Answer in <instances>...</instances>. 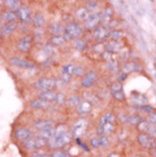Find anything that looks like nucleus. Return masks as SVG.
I'll return each instance as SVG.
<instances>
[{"label": "nucleus", "instance_id": "1", "mask_svg": "<svg viewBox=\"0 0 156 157\" xmlns=\"http://www.w3.org/2000/svg\"><path fill=\"white\" fill-rule=\"evenodd\" d=\"M71 135L68 133L65 126H59L55 129V133L48 140V145L51 149H60L71 143Z\"/></svg>", "mask_w": 156, "mask_h": 157}, {"label": "nucleus", "instance_id": "2", "mask_svg": "<svg viewBox=\"0 0 156 157\" xmlns=\"http://www.w3.org/2000/svg\"><path fill=\"white\" fill-rule=\"evenodd\" d=\"M81 27L78 25L77 23H69L65 27V38L66 40H75L78 39L81 36Z\"/></svg>", "mask_w": 156, "mask_h": 157}, {"label": "nucleus", "instance_id": "3", "mask_svg": "<svg viewBox=\"0 0 156 157\" xmlns=\"http://www.w3.org/2000/svg\"><path fill=\"white\" fill-rule=\"evenodd\" d=\"M47 140L44 138L40 137V136H32L29 140H27L26 142H24V147L29 151H34L41 149L42 147H44L46 145Z\"/></svg>", "mask_w": 156, "mask_h": 157}, {"label": "nucleus", "instance_id": "4", "mask_svg": "<svg viewBox=\"0 0 156 157\" xmlns=\"http://www.w3.org/2000/svg\"><path fill=\"white\" fill-rule=\"evenodd\" d=\"M56 86V81L54 79L50 78H41L36 82V89H38L41 92H47V90H52L53 87Z\"/></svg>", "mask_w": 156, "mask_h": 157}, {"label": "nucleus", "instance_id": "5", "mask_svg": "<svg viewBox=\"0 0 156 157\" xmlns=\"http://www.w3.org/2000/svg\"><path fill=\"white\" fill-rule=\"evenodd\" d=\"M10 65L15 66V67H18V68H21V69H28V70L34 69V65L32 63L28 62V60H26V59H22V58H19V57L10 58Z\"/></svg>", "mask_w": 156, "mask_h": 157}, {"label": "nucleus", "instance_id": "6", "mask_svg": "<svg viewBox=\"0 0 156 157\" xmlns=\"http://www.w3.org/2000/svg\"><path fill=\"white\" fill-rule=\"evenodd\" d=\"M112 94L113 96L115 99H117L118 101H123L125 99V94H124V90H123V86L121 83L119 82H115V83L112 86Z\"/></svg>", "mask_w": 156, "mask_h": 157}, {"label": "nucleus", "instance_id": "7", "mask_svg": "<svg viewBox=\"0 0 156 157\" xmlns=\"http://www.w3.org/2000/svg\"><path fill=\"white\" fill-rule=\"evenodd\" d=\"M86 126H88V124H86V120H83V119L82 120H79L77 123H76L73 126L72 133H73L74 136H75L76 138H78L79 136H81V135L84 133V131H86Z\"/></svg>", "mask_w": 156, "mask_h": 157}, {"label": "nucleus", "instance_id": "8", "mask_svg": "<svg viewBox=\"0 0 156 157\" xmlns=\"http://www.w3.org/2000/svg\"><path fill=\"white\" fill-rule=\"evenodd\" d=\"M96 79H97L96 73L93 72V71H89V72H88V73L86 74L84 78L82 79L81 86H82V87H86V89H88V87H91L95 83Z\"/></svg>", "mask_w": 156, "mask_h": 157}, {"label": "nucleus", "instance_id": "9", "mask_svg": "<svg viewBox=\"0 0 156 157\" xmlns=\"http://www.w3.org/2000/svg\"><path fill=\"white\" fill-rule=\"evenodd\" d=\"M31 43H32V40H31L30 36H25L19 41L17 47H18V49H19L20 51L27 52V51H29V49L31 47Z\"/></svg>", "mask_w": 156, "mask_h": 157}, {"label": "nucleus", "instance_id": "10", "mask_svg": "<svg viewBox=\"0 0 156 157\" xmlns=\"http://www.w3.org/2000/svg\"><path fill=\"white\" fill-rule=\"evenodd\" d=\"M15 136L19 140L26 142V140H29L30 137H32V131L28 128H19V129H17V131H16Z\"/></svg>", "mask_w": 156, "mask_h": 157}, {"label": "nucleus", "instance_id": "11", "mask_svg": "<svg viewBox=\"0 0 156 157\" xmlns=\"http://www.w3.org/2000/svg\"><path fill=\"white\" fill-rule=\"evenodd\" d=\"M18 18L23 23H29L31 20V12L28 7H20L18 10Z\"/></svg>", "mask_w": 156, "mask_h": 157}, {"label": "nucleus", "instance_id": "12", "mask_svg": "<svg viewBox=\"0 0 156 157\" xmlns=\"http://www.w3.org/2000/svg\"><path fill=\"white\" fill-rule=\"evenodd\" d=\"M33 126L40 131H45V130L53 129L54 123L52 121H36L33 123Z\"/></svg>", "mask_w": 156, "mask_h": 157}, {"label": "nucleus", "instance_id": "13", "mask_svg": "<svg viewBox=\"0 0 156 157\" xmlns=\"http://www.w3.org/2000/svg\"><path fill=\"white\" fill-rule=\"evenodd\" d=\"M94 34H95V38L98 41H103V40H105L108 36L109 31H108V28L106 26H97Z\"/></svg>", "mask_w": 156, "mask_h": 157}, {"label": "nucleus", "instance_id": "14", "mask_svg": "<svg viewBox=\"0 0 156 157\" xmlns=\"http://www.w3.org/2000/svg\"><path fill=\"white\" fill-rule=\"evenodd\" d=\"M137 140H139V143L141 144V146H143L144 148L146 149H152L154 147V142H153L152 138H150L148 135L146 134H139V137H137Z\"/></svg>", "mask_w": 156, "mask_h": 157}, {"label": "nucleus", "instance_id": "15", "mask_svg": "<svg viewBox=\"0 0 156 157\" xmlns=\"http://www.w3.org/2000/svg\"><path fill=\"white\" fill-rule=\"evenodd\" d=\"M101 21V18H100L99 14H92L89 15V19L86 20V28L88 29H92L94 27H97L99 22Z\"/></svg>", "mask_w": 156, "mask_h": 157}, {"label": "nucleus", "instance_id": "16", "mask_svg": "<svg viewBox=\"0 0 156 157\" xmlns=\"http://www.w3.org/2000/svg\"><path fill=\"white\" fill-rule=\"evenodd\" d=\"M55 97H56V94L52 92V90L41 92V94H40V99L45 101V102H51V101H55Z\"/></svg>", "mask_w": 156, "mask_h": 157}, {"label": "nucleus", "instance_id": "17", "mask_svg": "<svg viewBox=\"0 0 156 157\" xmlns=\"http://www.w3.org/2000/svg\"><path fill=\"white\" fill-rule=\"evenodd\" d=\"M91 110H92V104L89 102H81L78 105V113L81 116H86V114L89 113Z\"/></svg>", "mask_w": 156, "mask_h": 157}, {"label": "nucleus", "instance_id": "18", "mask_svg": "<svg viewBox=\"0 0 156 157\" xmlns=\"http://www.w3.org/2000/svg\"><path fill=\"white\" fill-rule=\"evenodd\" d=\"M49 31H50V33H51L52 34H53V36H59L60 33H63V26L60 25L59 23L54 22V23L50 24V26H49Z\"/></svg>", "mask_w": 156, "mask_h": 157}, {"label": "nucleus", "instance_id": "19", "mask_svg": "<svg viewBox=\"0 0 156 157\" xmlns=\"http://www.w3.org/2000/svg\"><path fill=\"white\" fill-rule=\"evenodd\" d=\"M16 28V24L15 23H6L5 25H3L0 29V33L3 36H10Z\"/></svg>", "mask_w": 156, "mask_h": 157}, {"label": "nucleus", "instance_id": "20", "mask_svg": "<svg viewBox=\"0 0 156 157\" xmlns=\"http://www.w3.org/2000/svg\"><path fill=\"white\" fill-rule=\"evenodd\" d=\"M132 101H133L134 104L144 106L145 103L147 102V98L142 94H134L132 96Z\"/></svg>", "mask_w": 156, "mask_h": 157}, {"label": "nucleus", "instance_id": "21", "mask_svg": "<svg viewBox=\"0 0 156 157\" xmlns=\"http://www.w3.org/2000/svg\"><path fill=\"white\" fill-rule=\"evenodd\" d=\"M2 19L6 21L7 23H15L16 20H17V15L14 12H12V10H7V12H5L3 14Z\"/></svg>", "mask_w": 156, "mask_h": 157}, {"label": "nucleus", "instance_id": "22", "mask_svg": "<svg viewBox=\"0 0 156 157\" xmlns=\"http://www.w3.org/2000/svg\"><path fill=\"white\" fill-rule=\"evenodd\" d=\"M66 38L63 36H53L51 39H50V43L51 45H54V46H62L66 43Z\"/></svg>", "mask_w": 156, "mask_h": 157}, {"label": "nucleus", "instance_id": "23", "mask_svg": "<svg viewBox=\"0 0 156 157\" xmlns=\"http://www.w3.org/2000/svg\"><path fill=\"white\" fill-rule=\"evenodd\" d=\"M32 22L36 27H41V26H43V24L45 23L44 16L42 15L41 13H36L32 18Z\"/></svg>", "mask_w": 156, "mask_h": 157}, {"label": "nucleus", "instance_id": "24", "mask_svg": "<svg viewBox=\"0 0 156 157\" xmlns=\"http://www.w3.org/2000/svg\"><path fill=\"white\" fill-rule=\"evenodd\" d=\"M30 106L32 108H36V109H43V108L47 107V102L41 99H36L30 102Z\"/></svg>", "mask_w": 156, "mask_h": 157}, {"label": "nucleus", "instance_id": "25", "mask_svg": "<svg viewBox=\"0 0 156 157\" xmlns=\"http://www.w3.org/2000/svg\"><path fill=\"white\" fill-rule=\"evenodd\" d=\"M107 67H108V70H109L112 73H118L119 72V63L115 58L112 59L108 60L107 62Z\"/></svg>", "mask_w": 156, "mask_h": 157}, {"label": "nucleus", "instance_id": "26", "mask_svg": "<svg viewBox=\"0 0 156 157\" xmlns=\"http://www.w3.org/2000/svg\"><path fill=\"white\" fill-rule=\"evenodd\" d=\"M4 4L6 6H9L10 10H18L20 9V1H17V0H9V1H3Z\"/></svg>", "mask_w": 156, "mask_h": 157}, {"label": "nucleus", "instance_id": "27", "mask_svg": "<svg viewBox=\"0 0 156 157\" xmlns=\"http://www.w3.org/2000/svg\"><path fill=\"white\" fill-rule=\"evenodd\" d=\"M76 15H77L78 19L84 20V21L88 20L89 17V12L86 9H79L77 12H76Z\"/></svg>", "mask_w": 156, "mask_h": 157}, {"label": "nucleus", "instance_id": "28", "mask_svg": "<svg viewBox=\"0 0 156 157\" xmlns=\"http://www.w3.org/2000/svg\"><path fill=\"white\" fill-rule=\"evenodd\" d=\"M55 133V129H49V130H45V131H41V133H40L39 136L40 137H42V138H44V140H50L52 136L54 135Z\"/></svg>", "mask_w": 156, "mask_h": 157}, {"label": "nucleus", "instance_id": "29", "mask_svg": "<svg viewBox=\"0 0 156 157\" xmlns=\"http://www.w3.org/2000/svg\"><path fill=\"white\" fill-rule=\"evenodd\" d=\"M107 48H108V52L110 53H115V52H118L121 50V45L118 43V42H112V43H108L107 45Z\"/></svg>", "mask_w": 156, "mask_h": 157}, {"label": "nucleus", "instance_id": "30", "mask_svg": "<svg viewBox=\"0 0 156 157\" xmlns=\"http://www.w3.org/2000/svg\"><path fill=\"white\" fill-rule=\"evenodd\" d=\"M112 16V10L110 9V7H108V9H106L102 13L100 18H101V21H109Z\"/></svg>", "mask_w": 156, "mask_h": 157}, {"label": "nucleus", "instance_id": "31", "mask_svg": "<svg viewBox=\"0 0 156 157\" xmlns=\"http://www.w3.org/2000/svg\"><path fill=\"white\" fill-rule=\"evenodd\" d=\"M68 104L70 106H76L80 104V98L78 96H73L68 100Z\"/></svg>", "mask_w": 156, "mask_h": 157}, {"label": "nucleus", "instance_id": "32", "mask_svg": "<svg viewBox=\"0 0 156 157\" xmlns=\"http://www.w3.org/2000/svg\"><path fill=\"white\" fill-rule=\"evenodd\" d=\"M103 117H104L105 121H106L107 123L115 124V122H116V117H115V114H113V113H106Z\"/></svg>", "mask_w": 156, "mask_h": 157}, {"label": "nucleus", "instance_id": "33", "mask_svg": "<svg viewBox=\"0 0 156 157\" xmlns=\"http://www.w3.org/2000/svg\"><path fill=\"white\" fill-rule=\"evenodd\" d=\"M110 36H112V40H115V41L117 42L118 40H120L123 36V33H122V31H120V30H115V31H112V33H110Z\"/></svg>", "mask_w": 156, "mask_h": 157}, {"label": "nucleus", "instance_id": "34", "mask_svg": "<svg viewBox=\"0 0 156 157\" xmlns=\"http://www.w3.org/2000/svg\"><path fill=\"white\" fill-rule=\"evenodd\" d=\"M51 157H72L69 153H67L66 151H55V152L52 154Z\"/></svg>", "mask_w": 156, "mask_h": 157}, {"label": "nucleus", "instance_id": "35", "mask_svg": "<svg viewBox=\"0 0 156 157\" xmlns=\"http://www.w3.org/2000/svg\"><path fill=\"white\" fill-rule=\"evenodd\" d=\"M142 122V119L139 116H137V114H134V116L130 117V119H129V123L132 124V125H135V124H139Z\"/></svg>", "mask_w": 156, "mask_h": 157}, {"label": "nucleus", "instance_id": "36", "mask_svg": "<svg viewBox=\"0 0 156 157\" xmlns=\"http://www.w3.org/2000/svg\"><path fill=\"white\" fill-rule=\"evenodd\" d=\"M55 101H56V103H59V104H63V103L66 102L65 95L62 94V93H59V94H56V97H55Z\"/></svg>", "mask_w": 156, "mask_h": 157}, {"label": "nucleus", "instance_id": "37", "mask_svg": "<svg viewBox=\"0 0 156 157\" xmlns=\"http://www.w3.org/2000/svg\"><path fill=\"white\" fill-rule=\"evenodd\" d=\"M83 72L84 70L82 67H74L72 74H74L75 76H81V75H83Z\"/></svg>", "mask_w": 156, "mask_h": 157}, {"label": "nucleus", "instance_id": "38", "mask_svg": "<svg viewBox=\"0 0 156 157\" xmlns=\"http://www.w3.org/2000/svg\"><path fill=\"white\" fill-rule=\"evenodd\" d=\"M74 47H75L77 50H79V51H82L84 49V42L81 41V40H77V41H75Z\"/></svg>", "mask_w": 156, "mask_h": 157}, {"label": "nucleus", "instance_id": "39", "mask_svg": "<svg viewBox=\"0 0 156 157\" xmlns=\"http://www.w3.org/2000/svg\"><path fill=\"white\" fill-rule=\"evenodd\" d=\"M133 68H134V63H126L125 66H124V69H123V71H124V73H129V72H131L132 70H133Z\"/></svg>", "mask_w": 156, "mask_h": 157}, {"label": "nucleus", "instance_id": "40", "mask_svg": "<svg viewBox=\"0 0 156 157\" xmlns=\"http://www.w3.org/2000/svg\"><path fill=\"white\" fill-rule=\"evenodd\" d=\"M73 66L72 65H68V66H65L63 68V74H72L73 72Z\"/></svg>", "mask_w": 156, "mask_h": 157}, {"label": "nucleus", "instance_id": "41", "mask_svg": "<svg viewBox=\"0 0 156 157\" xmlns=\"http://www.w3.org/2000/svg\"><path fill=\"white\" fill-rule=\"evenodd\" d=\"M149 124L147 123V122H141V123L139 124V129L142 130V131H148V129H149Z\"/></svg>", "mask_w": 156, "mask_h": 157}, {"label": "nucleus", "instance_id": "42", "mask_svg": "<svg viewBox=\"0 0 156 157\" xmlns=\"http://www.w3.org/2000/svg\"><path fill=\"white\" fill-rule=\"evenodd\" d=\"M91 146L93 148H98V147H100V140L99 138H97V137H94V138H92L91 140Z\"/></svg>", "mask_w": 156, "mask_h": 157}, {"label": "nucleus", "instance_id": "43", "mask_svg": "<svg viewBox=\"0 0 156 157\" xmlns=\"http://www.w3.org/2000/svg\"><path fill=\"white\" fill-rule=\"evenodd\" d=\"M109 144V140H108V138L106 136H101V138H100V146H103V147H106V146Z\"/></svg>", "mask_w": 156, "mask_h": 157}, {"label": "nucleus", "instance_id": "44", "mask_svg": "<svg viewBox=\"0 0 156 157\" xmlns=\"http://www.w3.org/2000/svg\"><path fill=\"white\" fill-rule=\"evenodd\" d=\"M30 157H51V156L46 153H44V152H36V153L31 154Z\"/></svg>", "mask_w": 156, "mask_h": 157}, {"label": "nucleus", "instance_id": "45", "mask_svg": "<svg viewBox=\"0 0 156 157\" xmlns=\"http://www.w3.org/2000/svg\"><path fill=\"white\" fill-rule=\"evenodd\" d=\"M148 122L151 124H156V113H151L148 117Z\"/></svg>", "mask_w": 156, "mask_h": 157}, {"label": "nucleus", "instance_id": "46", "mask_svg": "<svg viewBox=\"0 0 156 157\" xmlns=\"http://www.w3.org/2000/svg\"><path fill=\"white\" fill-rule=\"evenodd\" d=\"M148 133H149L150 135H152V136L156 137V127H149V129H148Z\"/></svg>", "mask_w": 156, "mask_h": 157}, {"label": "nucleus", "instance_id": "47", "mask_svg": "<svg viewBox=\"0 0 156 157\" xmlns=\"http://www.w3.org/2000/svg\"><path fill=\"white\" fill-rule=\"evenodd\" d=\"M86 97L89 98V100H91L92 102L94 103V104H98V103H99V100H98V98L95 97L94 95H86ZM92 102H91V103H92Z\"/></svg>", "mask_w": 156, "mask_h": 157}, {"label": "nucleus", "instance_id": "48", "mask_svg": "<svg viewBox=\"0 0 156 157\" xmlns=\"http://www.w3.org/2000/svg\"><path fill=\"white\" fill-rule=\"evenodd\" d=\"M76 142H77V143H78V145H79V146H80V147H81V148H83V149H84V150H86V152H89V148H88V147H86V145H84V144H83V143H81V142H80V140H79V138H76Z\"/></svg>", "mask_w": 156, "mask_h": 157}, {"label": "nucleus", "instance_id": "49", "mask_svg": "<svg viewBox=\"0 0 156 157\" xmlns=\"http://www.w3.org/2000/svg\"><path fill=\"white\" fill-rule=\"evenodd\" d=\"M63 80L65 82H69L71 80V74H63Z\"/></svg>", "mask_w": 156, "mask_h": 157}, {"label": "nucleus", "instance_id": "50", "mask_svg": "<svg viewBox=\"0 0 156 157\" xmlns=\"http://www.w3.org/2000/svg\"><path fill=\"white\" fill-rule=\"evenodd\" d=\"M142 108L144 109V111H146V113H151V111L153 110V108L151 107V106H146V105H144V106H142Z\"/></svg>", "mask_w": 156, "mask_h": 157}, {"label": "nucleus", "instance_id": "51", "mask_svg": "<svg viewBox=\"0 0 156 157\" xmlns=\"http://www.w3.org/2000/svg\"><path fill=\"white\" fill-rule=\"evenodd\" d=\"M96 5H97V1H89L88 2V6L89 9H94Z\"/></svg>", "mask_w": 156, "mask_h": 157}, {"label": "nucleus", "instance_id": "52", "mask_svg": "<svg viewBox=\"0 0 156 157\" xmlns=\"http://www.w3.org/2000/svg\"><path fill=\"white\" fill-rule=\"evenodd\" d=\"M108 157H120V156H119L117 153H110Z\"/></svg>", "mask_w": 156, "mask_h": 157}, {"label": "nucleus", "instance_id": "53", "mask_svg": "<svg viewBox=\"0 0 156 157\" xmlns=\"http://www.w3.org/2000/svg\"><path fill=\"white\" fill-rule=\"evenodd\" d=\"M125 78H126V74H125V73H124L123 75H121V76H120V80H124Z\"/></svg>", "mask_w": 156, "mask_h": 157}, {"label": "nucleus", "instance_id": "54", "mask_svg": "<svg viewBox=\"0 0 156 157\" xmlns=\"http://www.w3.org/2000/svg\"><path fill=\"white\" fill-rule=\"evenodd\" d=\"M154 66H155V69H156V60H155V63H154Z\"/></svg>", "mask_w": 156, "mask_h": 157}, {"label": "nucleus", "instance_id": "55", "mask_svg": "<svg viewBox=\"0 0 156 157\" xmlns=\"http://www.w3.org/2000/svg\"><path fill=\"white\" fill-rule=\"evenodd\" d=\"M0 44H1V39H0Z\"/></svg>", "mask_w": 156, "mask_h": 157}, {"label": "nucleus", "instance_id": "56", "mask_svg": "<svg viewBox=\"0 0 156 157\" xmlns=\"http://www.w3.org/2000/svg\"><path fill=\"white\" fill-rule=\"evenodd\" d=\"M155 155H156V153H155Z\"/></svg>", "mask_w": 156, "mask_h": 157}]
</instances>
